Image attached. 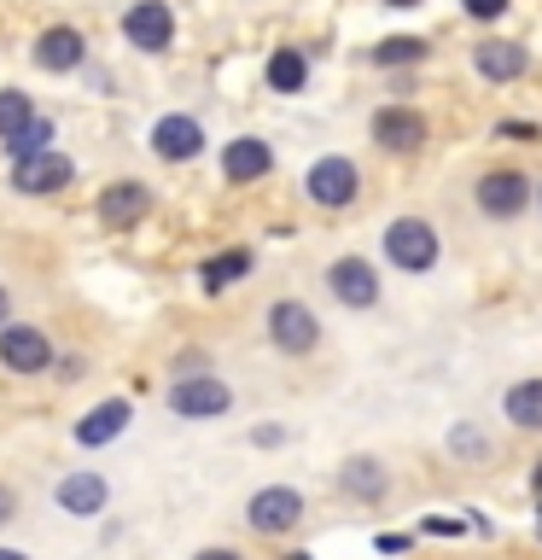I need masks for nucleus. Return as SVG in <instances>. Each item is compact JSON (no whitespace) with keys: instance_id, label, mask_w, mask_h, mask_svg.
<instances>
[{"instance_id":"f257e3e1","label":"nucleus","mask_w":542,"mask_h":560,"mask_svg":"<svg viewBox=\"0 0 542 560\" xmlns=\"http://www.w3.org/2000/svg\"><path fill=\"white\" fill-rule=\"evenodd\" d=\"M385 257H391V269H402V275H426L437 262V228L426 217H397L385 228Z\"/></svg>"},{"instance_id":"9d476101","label":"nucleus","mask_w":542,"mask_h":560,"mask_svg":"<svg viewBox=\"0 0 542 560\" xmlns=\"http://www.w3.org/2000/svg\"><path fill=\"white\" fill-rule=\"evenodd\" d=\"M327 292L339 298L344 310H374L379 304V275H374V262L367 257H339L327 269Z\"/></svg>"},{"instance_id":"f03ea898","label":"nucleus","mask_w":542,"mask_h":560,"mask_svg":"<svg viewBox=\"0 0 542 560\" xmlns=\"http://www.w3.org/2000/svg\"><path fill=\"white\" fill-rule=\"evenodd\" d=\"M304 514L309 508H304V497H297L292 485H269V490H257V497L245 502V525H251L257 537H286V532H297Z\"/></svg>"},{"instance_id":"a211bd4d","label":"nucleus","mask_w":542,"mask_h":560,"mask_svg":"<svg viewBox=\"0 0 542 560\" xmlns=\"http://www.w3.org/2000/svg\"><path fill=\"white\" fill-rule=\"evenodd\" d=\"M525 47L519 42H479L472 47V70H479L484 82H519L525 77Z\"/></svg>"},{"instance_id":"c85d7f7f","label":"nucleus","mask_w":542,"mask_h":560,"mask_svg":"<svg viewBox=\"0 0 542 560\" xmlns=\"http://www.w3.org/2000/svg\"><path fill=\"white\" fill-rule=\"evenodd\" d=\"M7 520H17V490L0 485V525H7Z\"/></svg>"},{"instance_id":"39448f33","label":"nucleus","mask_w":542,"mask_h":560,"mask_svg":"<svg viewBox=\"0 0 542 560\" xmlns=\"http://www.w3.org/2000/svg\"><path fill=\"white\" fill-rule=\"evenodd\" d=\"M304 192L321 210H344V205H356V192H362V170L350 164V158H321V164H309Z\"/></svg>"},{"instance_id":"2eb2a0df","label":"nucleus","mask_w":542,"mask_h":560,"mask_svg":"<svg viewBox=\"0 0 542 560\" xmlns=\"http://www.w3.org/2000/svg\"><path fill=\"white\" fill-rule=\"evenodd\" d=\"M134 420V409H129V397H105V402H94L82 420H76V444L82 450H105L111 438H122V427Z\"/></svg>"},{"instance_id":"412c9836","label":"nucleus","mask_w":542,"mask_h":560,"mask_svg":"<svg viewBox=\"0 0 542 560\" xmlns=\"http://www.w3.org/2000/svg\"><path fill=\"white\" fill-rule=\"evenodd\" d=\"M304 82H309L304 52H297V47H280L274 59H269V88H274V94H297Z\"/></svg>"},{"instance_id":"7c9ffc66","label":"nucleus","mask_w":542,"mask_h":560,"mask_svg":"<svg viewBox=\"0 0 542 560\" xmlns=\"http://www.w3.org/2000/svg\"><path fill=\"white\" fill-rule=\"evenodd\" d=\"M199 560H239V555H234V549H204Z\"/></svg>"},{"instance_id":"f704fd0d","label":"nucleus","mask_w":542,"mask_h":560,"mask_svg":"<svg viewBox=\"0 0 542 560\" xmlns=\"http://www.w3.org/2000/svg\"><path fill=\"white\" fill-rule=\"evenodd\" d=\"M286 560H309V555H286Z\"/></svg>"},{"instance_id":"423d86ee","label":"nucleus","mask_w":542,"mask_h":560,"mask_svg":"<svg viewBox=\"0 0 542 560\" xmlns=\"http://www.w3.org/2000/svg\"><path fill=\"white\" fill-rule=\"evenodd\" d=\"M269 339H274V350H286V357H309V350L321 345V322H315L309 304L280 298V304L269 310Z\"/></svg>"},{"instance_id":"6ab92c4d","label":"nucleus","mask_w":542,"mask_h":560,"mask_svg":"<svg viewBox=\"0 0 542 560\" xmlns=\"http://www.w3.org/2000/svg\"><path fill=\"white\" fill-rule=\"evenodd\" d=\"M339 485H344V497H356V502H379L385 490H391V472H385L374 455H356V462H344Z\"/></svg>"},{"instance_id":"4468645a","label":"nucleus","mask_w":542,"mask_h":560,"mask_svg":"<svg viewBox=\"0 0 542 560\" xmlns=\"http://www.w3.org/2000/svg\"><path fill=\"white\" fill-rule=\"evenodd\" d=\"M269 170H274V147H269V140L239 135V140H227V147H222V175H227L234 187H245V182H262Z\"/></svg>"},{"instance_id":"4be33fe9","label":"nucleus","mask_w":542,"mask_h":560,"mask_svg":"<svg viewBox=\"0 0 542 560\" xmlns=\"http://www.w3.org/2000/svg\"><path fill=\"white\" fill-rule=\"evenodd\" d=\"M251 275V252H222V257H210L199 280H204V292H222V287H234V280Z\"/></svg>"},{"instance_id":"bb28decb","label":"nucleus","mask_w":542,"mask_h":560,"mask_svg":"<svg viewBox=\"0 0 542 560\" xmlns=\"http://www.w3.org/2000/svg\"><path fill=\"white\" fill-rule=\"evenodd\" d=\"M496 140H542L537 122H496Z\"/></svg>"},{"instance_id":"c756f323","label":"nucleus","mask_w":542,"mask_h":560,"mask_svg":"<svg viewBox=\"0 0 542 560\" xmlns=\"http://www.w3.org/2000/svg\"><path fill=\"white\" fill-rule=\"evenodd\" d=\"M12 322V298H7V287H0V327Z\"/></svg>"},{"instance_id":"ddd939ff","label":"nucleus","mask_w":542,"mask_h":560,"mask_svg":"<svg viewBox=\"0 0 542 560\" xmlns=\"http://www.w3.org/2000/svg\"><path fill=\"white\" fill-rule=\"evenodd\" d=\"M152 152L164 158V164H192V158L204 152V129H199V117H157L152 122Z\"/></svg>"},{"instance_id":"1a4fd4ad","label":"nucleus","mask_w":542,"mask_h":560,"mask_svg":"<svg viewBox=\"0 0 542 560\" xmlns=\"http://www.w3.org/2000/svg\"><path fill=\"white\" fill-rule=\"evenodd\" d=\"M76 182V164H70L64 152H35V158H17L12 164V187L17 192H35V199H47V192H59V187H70Z\"/></svg>"},{"instance_id":"72a5a7b5","label":"nucleus","mask_w":542,"mask_h":560,"mask_svg":"<svg viewBox=\"0 0 542 560\" xmlns=\"http://www.w3.org/2000/svg\"><path fill=\"white\" fill-rule=\"evenodd\" d=\"M385 7H420V0H385Z\"/></svg>"},{"instance_id":"aec40b11","label":"nucleus","mask_w":542,"mask_h":560,"mask_svg":"<svg viewBox=\"0 0 542 560\" xmlns=\"http://www.w3.org/2000/svg\"><path fill=\"white\" fill-rule=\"evenodd\" d=\"M502 415L514 420L519 432H542V380H519V385H507Z\"/></svg>"},{"instance_id":"7ed1b4c3","label":"nucleus","mask_w":542,"mask_h":560,"mask_svg":"<svg viewBox=\"0 0 542 560\" xmlns=\"http://www.w3.org/2000/svg\"><path fill=\"white\" fill-rule=\"evenodd\" d=\"M227 409H234V392L216 374H187L169 385V415H181V420H216Z\"/></svg>"},{"instance_id":"dca6fc26","label":"nucleus","mask_w":542,"mask_h":560,"mask_svg":"<svg viewBox=\"0 0 542 560\" xmlns=\"http://www.w3.org/2000/svg\"><path fill=\"white\" fill-rule=\"evenodd\" d=\"M82 59H87V42H82V30H70V24H52V30H42V42H35V65L52 70V77L76 70Z\"/></svg>"},{"instance_id":"a878e982","label":"nucleus","mask_w":542,"mask_h":560,"mask_svg":"<svg viewBox=\"0 0 542 560\" xmlns=\"http://www.w3.org/2000/svg\"><path fill=\"white\" fill-rule=\"evenodd\" d=\"M467 18H479V24H490V18H502L507 12V0H461Z\"/></svg>"},{"instance_id":"cd10ccee","label":"nucleus","mask_w":542,"mask_h":560,"mask_svg":"<svg viewBox=\"0 0 542 560\" xmlns=\"http://www.w3.org/2000/svg\"><path fill=\"white\" fill-rule=\"evenodd\" d=\"M52 368H59V380H64V385H76V380L87 374V362H82V357H52Z\"/></svg>"},{"instance_id":"f8f14e48","label":"nucleus","mask_w":542,"mask_h":560,"mask_svg":"<svg viewBox=\"0 0 542 560\" xmlns=\"http://www.w3.org/2000/svg\"><path fill=\"white\" fill-rule=\"evenodd\" d=\"M122 35H129L140 52H164L175 42V12L164 0H134V7L122 12Z\"/></svg>"},{"instance_id":"9b49d317","label":"nucleus","mask_w":542,"mask_h":560,"mask_svg":"<svg viewBox=\"0 0 542 560\" xmlns=\"http://www.w3.org/2000/svg\"><path fill=\"white\" fill-rule=\"evenodd\" d=\"M146 210H152V187L146 182H111L99 192V222H105V234H129V228L146 222Z\"/></svg>"},{"instance_id":"473e14b6","label":"nucleus","mask_w":542,"mask_h":560,"mask_svg":"<svg viewBox=\"0 0 542 560\" xmlns=\"http://www.w3.org/2000/svg\"><path fill=\"white\" fill-rule=\"evenodd\" d=\"M531 485H537V497H542V462H537V472H531Z\"/></svg>"},{"instance_id":"b1692460","label":"nucleus","mask_w":542,"mask_h":560,"mask_svg":"<svg viewBox=\"0 0 542 560\" xmlns=\"http://www.w3.org/2000/svg\"><path fill=\"white\" fill-rule=\"evenodd\" d=\"M420 59H426V42H420V35H391V42L374 47V65H385V70L391 65H420Z\"/></svg>"},{"instance_id":"6e6552de","label":"nucleus","mask_w":542,"mask_h":560,"mask_svg":"<svg viewBox=\"0 0 542 560\" xmlns=\"http://www.w3.org/2000/svg\"><path fill=\"white\" fill-rule=\"evenodd\" d=\"M0 362H7L12 374H47L52 368V339L30 322H7L0 327Z\"/></svg>"},{"instance_id":"2f4dec72","label":"nucleus","mask_w":542,"mask_h":560,"mask_svg":"<svg viewBox=\"0 0 542 560\" xmlns=\"http://www.w3.org/2000/svg\"><path fill=\"white\" fill-rule=\"evenodd\" d=\"M0 560H30L24 549H0Z\"/></svg>"},{"instance_id":"5701e85b","label":"nucleus","mask_w":542,"mask_h":560,"mask_svg":"<svg viewBox=\"0 0 542 560\" xmlns=\"http://www.w3.org/2000/svg\"><path fill=\"white\" fill-rule=\"evenodd\" d=\"M47 140H52V122L35 112L17 135H7V158H12V164H17V158H35V152H47Z\"/></svg>"},{"instance_id":"393cba45","label":"nucleus","mask_w":542,"mask_h":560,"mask_svg":"<svg viewBox=\"0 0 542 560\" xmlns=\"http://www.w3.org/2000/svg\"><path fill=\"white\" fill-rule=\"evenodd\" d=\"M30 117H35V105H30V94H24V88H0V140H7V135H17Z\"/></svg>"},{"instance_id":"0eeeda50","label":"nucleus","mask_w":542,"mask_h":560,"mask_svg":"<svg viewBox=\"0 0 542 560\" xmlns=\"http://www.w3.org/2000/svg\"><path fill=\"white\" fill-rule=\"evenodd\" d=\"M472 199H479V210H484L490 222H514L519 210L531 205V182H525L519 170H490V175H479Z\"/></svg>"},{"instance_id":"f3484780","label":"nucleus","mask_w":542,"mask_h":560,"mask_svg":"<svg viewBox=\"0 0 542 560\" xmlns=\"http://www.w3.org/2000/svg\"><path fill=\"white\" fill-rule=\"evenodd\" d=\"M105 502H111V485L99 479V472H70V479H59V508L64 514H76V520H94L105 514Z\"/></svg>"},{"instance_id":"20e7f679","label":"nucleus","mask_w":542,"mask_h":560,"mask_svg":"<svg viewBox=\"0 0 542 560\" xmlns=\"http://www.w3.org/2000/svg\"><path fill=\"white\" fill-rule=\"evenodd\" d=\"M367 135H374L379 152H397V158H414L426 147V117L414 112V105H379L374 122H367Z\"/></svg>"}]
</instances>
